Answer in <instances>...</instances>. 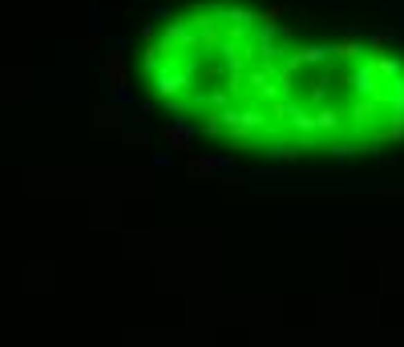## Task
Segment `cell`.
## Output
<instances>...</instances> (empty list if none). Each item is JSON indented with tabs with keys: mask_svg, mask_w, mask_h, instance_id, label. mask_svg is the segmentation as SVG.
Masks as SVG:
<instances>
[{
	"mask_svg": "<svg viewBox=\"0 0 404 347\" xmlns=\"http://www.w3.org/2000/svg\"><path fill=\"white\" fill-rule=\"evenodd\" d=\"M364 57H368V45L360 33H340L332 41V61H340V65H360Z\"/></svg>",
	"mask_w": 404,
	"mask_h": 347,
	"instance_id": "cell-1",
	"label": "cell"
},
{
	"mask_svg": "<svg viewBox=\"0 0 404 347\" xmlns=\"http://www.w3.org/2000/svg\"><path fill=\"white\" fill-rule=\"evenodd\" d=\"M348 125V109H335V105H324V109H315V141L332 138Z\"/></svg>",
	"mask_w": 404,
	"mask_h": 347,
	"instance_id": "cell-2",
	"label": "cell"
},
{
	"mask_svg": "<svg viewBox=\"0 0 404 347\" xmlns=\"http://www.w3.org/2000/svg\"><path fill=\"white\" fill-rule=\"evenodd\" d=\"M162 134H166L170 150H178V154H191V145H194V134H198V130H194V125H191V117H178V121H170V125H166V130H162Z\"/></svg>",
	"mask_w": 404,
	"mask_h": 347,
	"instance_id": "cell-3",
	"label": "cell"
},
{
	"mask_svg": "<svg viewBox=\"0 0 404 347\" xmlns=\"http://www.w3.org/2000/svg\"><path fill=\"white\" fill-rule=\"evenodd\" d=\"M227 166H231V158H222V154H194L191 162H186V174L198 182V178H211V174L227 170Z\"/></svg>",
	"mask_w": 404,
	"mask_h": 347,
	"instance_id": "cell-4",
	"label": "cell"
},
{
	"mask_svg": "<svg viewBox=\"0 0 404 347\" xmlns=\"http://www.w3.org/2000/svg\"><path fill=\"white\" fill-rule=\"evenodd\" d=\"M283 12H287V4H283V0L267 4V8L259 12V33H279V28H283Z\"/></svg>",
	"mask_w": 404,
	"mask_h": 347,
	"instance_id": "cell-5",
	"label": "cell"
},
{
	"mask_svg": "<svg viewBox=\"0 0 404 347\" xmlns=\"http://www.w3.org/2000/svg\"><path fill=\"white\" fill-rule=\"evenodd\" d=\"M299 150H304L299 141H271V145H267V154H271V158H279L283 166H295V162H299Z\"/></svg>",
	"mask_w": 404,
	"mask_h": 347,
	"instance_id": "cell-6",
	"label": "cell"
},
{
	"mask_svg": "<svg viewBox=\"0 0 404 347\" xmlns=\"http://www.w3.org/2000/svg\"><path fill=\"white\" fill-rule=\"evenodd\" d=\"M364 45H368V53H388V45H392V28H376L372 37H364Z\"/></svg>",
	"mask_w": 404,
	"mask_h": 347,
	"instance_id": "cell-7",
	"label": "cell"
},
{
	"mask_svg": "<svg viewBox=\"0 0 404 347\" xmlns=\"http://www.w3.org/2000/svg\"><path fill=\"white\" fill-rule=\"evenodd\" d=\"M109 81H114V89H125V57L121 53L109 57Z\"/></svg>",
	"mask_w": 404,
	"mask_h": 347,
	"instance_id": "cell-8",
	"label": "cell"
},
{
	"mask_svg": "<svg viewBox=\"0 0 404 347\" xmlns=\"http://www.w3.org/2000/svg\"><path fill=\"white\" fill-rule=\"evenodd\" d=\"M202 134H207V138H218V134H222V109H207Z\"/></svg>",
	"mask_w": 404,
	"mask_h": 347,
	"instance_id": "cell-9",
	"label": "cell"
},
{
	"mask_svg": "<svg viewBox=\"0 0 404 347\" xmlns=\"http://www.w3.org/2000/svg\"><path fill=\"white\" fill-rule=\"evenodd\" d=\"M121 145H125V150H146V134H125Z\"/></svg>",
	"mask_w": 404,
	"mask_h": 347,
	"instance_id": "cell-10",
	"label": "cell"
},
{
	"mask_svg": "<svg viewBox=\"0 0 404 347\" xmlns=\"http://www.w3.org/2000/svg\"><path fill=\"white\" fill-rule=\"evenodd\" d=\"M114 101H121V105H130V101H134V89H130V85H125V89H114Z\"/></svg>",
	"mask_w": 404,
	"mask_h": 347,
	"instance_id": "cell-11",
	"label": "cell"
},
{
	"mask_svg": "<svg viewBox=\"0 0 404 347\" xmlns=\"http://www.w3.org/2000/svg\"><path fill=\"white\" fill-rule=\"evenodd\" d=\"M218 4V12H227V8H235V0H214Z\"/></svg>",
	"mask_w": 404,
	"mask_h": 347,
	"instance_id": "cell-12",
	"label": "cell"
},
{
	"mask_svg": "<svg viewBox=\"0 0 404 347\" xmlns=\"http://www.w3.org/2000/svg\"><path fill=\"white\" fill-rule=\"evenodd\" d=\"M328 4H344V0H328Z\"/></svg>",
	"mask_w": 404,
	"mask_h": 347,
	"instance_id": "cell-13",
	"label": "cell"
}]
</instances>
